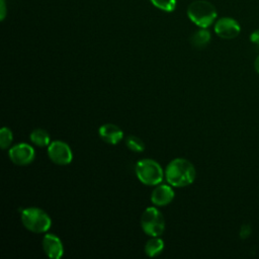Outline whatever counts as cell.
<instances>
[{"mask_svg":"<svg viewBox=\"0 0 259 259\" xmlns=\"http://www.w3.org/2000/svg\"><path fill=\"white\" fill-rule=\"evenodd\" d=\"M211 35L209 33V31L205 28H201L197 31H195L191 37H190V42L194 48L197 49H202L205 46L208 45V42L210 41Z\"/></svg>","mask_w":259,"mask_h":259,"instance_id":"12","label":"cell"},{"mask_svg":"<svg viewBox=\"0 0 259 259\" xmlns=\"http://www.w3.org/2000/svg\"><path fill=\"white\" fill-rule=\"evenodd\" d=\"M195 168L186 159L177 158L172 160L166 170L165 176L168 183L172 186L183 187L191 184L195 179Z\"/></svg>","mask_w":259,"mask_h":259,"instance_id":"1","label":"cell"},{"mask_svg":"<svg viewBox=\"0 0 259 259\" xmlns=\"http://www.w3.org/2000/svg\"><path fill=\"white\" fill-rule=\"evenodd\" d=\"M5 16V3L4 0H1V19H3Z\"/></svg>","mask_w":259,"mask_h":259,"instance_id":"20","label":"cell"},{"mask_svg":"<svg viewBox=\"0 0 259 259\" xmlns=\"http://www.w3.org/2000/svg\"><path fill=\"white\" fill-rule=\"evenodd\" d=\"M215 33L225 39H232L239 35L241 31L238 21L231 17H222L214 24Z\"/></svg>","mask_w":259,"mask_h":259,"instance_id":"8","label":"cell"},{"mask_svg":"<svg viewBox=\"0 0 259 259\" xmlns=\"http://www.w3.org/2000/svg\"><path fill=\"white\" fill-rule=\"evenodd\" d=\"M9 158L10 160L19 166H25L30 164L34 160V149L24 143L17 144L9 149Z\"/></svg>","mask_w":259,"mask_h":259,"instance_id":"7","label":"cell"},{"mask_svg":"<svg viewBox=\"0 0 259 259\" xmlns=\"http://www.w3.org/2000/svg\"><path fill=\"white\" fill-rule=\"evenodd\" d=\"M250 40L252 44H254L256 47L259 48V29H257L251 33Z\"/></svg>","mask_w":259,"mask_h":259,"instance_id":"19","label":"cell"},{"mask_svg":"<svg viewBox=\"0 0 259 259\" xmlns=\"http://www.w3.org/2000/svg\"><path fill=\"white\" fill-rule=\"evenodd\" d=\"M254 68H255L256 72L259 73V56L256 58V60H255V62H254Z\"/></svg>","mask_w":259,"mask_h":259,"instance_id":"21","label":"cell"},{"mask_svg":"<svg viewBox=\"0 0 259 259\" xmlns=\"http://www.w3.org/2000/svg\"><path fill=\"white\" fill-rule=\"evenodd\" d=\"M154 6L166 11L172 12L176 7V0H150Z\"/></svg>","mask_w":259,"mask_h":259,"instance_id":"16","label":"cell"},{"mask_svg":"<svg viewBox=\"0 0 259 259\" xmlns=\"http://www.w3.org/2000/svg\"><path fill=\"white\" fill-rule=\"evenodd\" d=\"M12 133L8 127H2L0 131V146L3 150L7 149L12 143Z\"/></svg>","mask_w":259,"mask_h":259,"instance_id":"17","label":"cell"},{"mask_svg":"<svg viewBox=\"0 0 259 259\" xmlns=\"http://www.w3.org/2000/svg\"><path fill=\"white\" fill-rule=\"evenodd\" d=\"M48 155L57 165H68L72 162L73 154L68 144L62 141H54L49 145Z\"/></svg>","mask_w":259,"mask_h":259,"instance_id":"6","label":"cell"},{"mask_svg":"<svg viewBox=\"0 0 259 259\" xmlns=\"http://www.w3.org/2000/svg\"><path fill=\"white\" fill-rule=\"evenodd\" d=\"M189 19L201 28H206L212 24L217 18L215 7L206 0H195L187 8Z\"/></svg>","mask_w":259,"mask_h":259,"instance_id":"2","label":"cell"},{"mask_svg":"<svg viewBox=\"0 0 259 259\" xmlns=\"http://www.w3.org/2000/svg\"><path fill=\"white\" fill-rule=\"evenodd\" d=\"M21 222L25 229L33 233H45L52 225L50 215L40 208L27 207L21 211Z\"/></svg>","mask_w":259,"mask_h":259,"instance_id":"3","label":"cell"},{"mask_svg":"<svg viewBox=\"0 0 259 259\" xmlns=\"http://www.w3.org/2000/svg\"><path fill=\"white\" fill-rule=\"evenodd\" d=\"M42 248L47 256L52 259H59L64 253L61 240L54 234L45 235L42 238Z\"/></svg>","mask_w":259,"mask_h":259,"instance_id":"9","label":"cell"},{"mask_svg":"<svg viewBox=\"0 0 259 259\" xmlns=\"http://www.w3.org/2000/svg\"><path fill=\"white\" fill-rule=\"evenodd\" d=\"M174 198L173 189L166 184L158 185L151 194V201L158 206H164L169 204Z\"/></svg>","mask_w":259,"mask_h":259,"instance_id":"10","label":"cell"},{"mask_svg":"<svg viewBox=\"0 0 259 259\" xmlns=\"http://www.w3.org/2000/svg\"><path fill=\"white\" fill-rule=\"evenodd\" d=\"M141 226L143 231L151 237H159L165 229L163 214L156 207H148L142 214Z\"/></svg>","mask_w":259,"mask_h":259,"instance_id":"5","label":"cell"},{"mask_svg":"<svg viewBox=\"0 0 259 259\" xmlns=\"http://www.w3.org/2000/svg\"><path fill=\"white\" fill-rule=\"evenodd\" d=\"M99 136L105 143L116 145L123 138V133L117 125L105 123L99 127Z\"/></svg>","mask_w":259,"mask_h":259,"instance_id":"11","label":"cell"},{"mask_svg":"<svg viewBox=\"0 0 259 259\" xmlns=\"http://www.w3.org/2000/svg\"><path fill=\"white\" fill-rule=\"evenodd\" d=\"M164 249V242L158 237H153L146 243L145 252L149 257L158 256Z\"/></svg>","mask_w":259,"mask_h":259,"instance_id":"13","label":"cell"},{"mask_svg":"<svg viewBox=\"0 0 259 259\" xmlns=\"http://www.w3.org/2000/svg\"><path fill=\"white\" fill-rule=\"evenodd\" d=\"M138 179L146 185H158L163 180L162 167L152 159H143L136 164Z\"/></svg>","mask_w":259,"mask_h":259,"instance_id":"4","label":"cell"},{"mask_svg":"<svg viewBox=\"0 0 259 259\" xmlns=\"http://www.w3.org/2000/svg\"><path fill=\"white\" fill-rule=\"evenodd\" d=\"M50 134L41 128H36L30 134V141L37 147H46L50 145Z\"/></svg>","mask_w":259,"mask_h":259,"instance_id":"14","label":"cell"},{"mask_svg":"<svg viewBox=\"0 0 259 259\" xmlns=\"http://www.w3.org/2000/svg\"><path fill=\"white\" fill-rule=\"evenodd\" d=\"M251 234V227L249 225H244L242 228H241V231H240V236L241 238L245 239L247 237H249Z\"/></svg>","mask_w":259,"mask_h":259,"instance_id":"18","label":"cell"},{"mask_svg":"<svg viewBox=\"0 0 259 259\" xmlns=\"http://www.w3.org/2000/svg\"><path fill=\"white\" fill-rule=\"evenodd\" d=\"M125 144H126V147L132 150L133 152H137V153H140V152H143L145 150V144L144 142L136 137V136H130L126 138L125 140Z\"/></svg>","mask_w":259,"mask_h":259,"instance_id":"15","label":"cell"}]
</instances>
